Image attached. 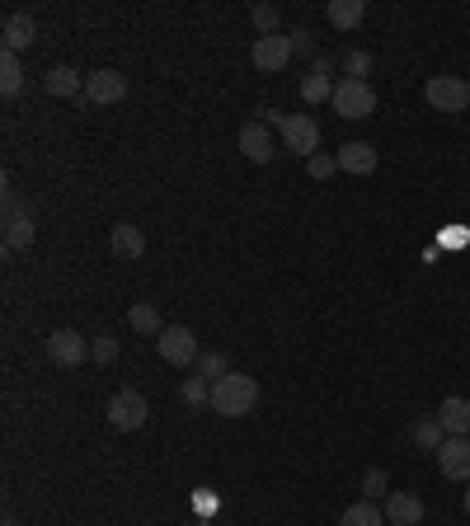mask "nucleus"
Returning <instances> with one entry per match:
<instances>
[{"mask_svg":"<svg viewBox=\"0 0 470 526\" xmlns=\"http://www.w3.org/2000/svg\"><path fill=\"white\" fill-rule=\"evenodd\" d=\"M127 325L137 329V334H160V329H165V320H160V310L151 306V301H137V306L127 310Z\"/></svg>","mask_w":470,"mask_h":526,"instance_id":"nucleus-24","label":"nucleus"},{"mask_svg":"<svg viewBox=\"0 0 470 526\" xmlns=\"http://www.w3.org/2000/svg\"><path fill=\"white\" fill-rule=\"evenodd\" d=\"M287 38H292V52H297V57H311V62H315V38H311V29H292Z\"/></svg>","mask_w":470,"mask_h":526,"instance_id":"nucleus-32","label":"nucleus"},{"mask_svg":"<svg viewBox=\"0 0 470 526\" xmlns=\"http://www.w3.org/2000/svg\"><path fill=\"white\" fill-rule=\"evenodd\" d=\"M306 170H311V179H334V174H339V155L315 151L311 160H306Z\"/></svg>","mask_w":470,"mask_h":526,"instance_id":"nucleus-29","label":"nucleus"},{"mask_svg":"<svg viewBox=\"0 0 470 526\" xmlns=\"http://www.w3.org/2000/svg\"><path fill=\"white\" fill-rule=\"evenodd\" d=\"M38 226H33V212L15 207V212H5V249H29Z\"/></svg>","mask_w":470,"mask_h":526,"instance_id":"nucleus-17","label":"nucleus"},{"mask_svg":"<svg viewBox=\"0 0 470 526\" xmlns=\"http://www.w3.org/2000/svg\"><path fill=\"white\" fill-rule=\"evenodd\" d=\"M0 43H5V52H29L33 43H38V24H33V15H24V10H15V15H5V24H0Z\"/></svg>","mask_w":470,"mask_h":526,"instance_id":"nucleus-11","label":"nucleus"},{"mask_svg":"<svg viewBox=\"0 0 470 526\" xmlns=\"http://www.w3.org/2000/svg\"><path fill=\"white\" fill-rule=\"evenodd\" d=\"M43 85H47V94H52V99H76V94H85V76H80V71H71V66H52Z\"/></svg>","mask_w":470,"mask_h":526,"instance_id":"nucleus-19","label":"nucleus"},{"mask_svg":"<svg viewBox=\"0 0 470 526\" xmlns=\"http://www.w3.org/2000/svg\"><path fill=\"white\" fill-rule=\"evenodd\" d=\"M80 99H85V104H94V109L123 104V99H127V76H123V71L99 66V71H90V76H85V94H80Z\"/></svg>","mask_w":470,"mask_h":526,"instance_id":"nucleus-7","label":"nucleus"},{"mask_svg":"<svg viewBox=\"0 0 470 526\" xmlns=\"http://www.w3.org/2000/svg\"><path fill=\"white\" fill-rule=\"evenodd\" d=\"M438 423L447 437H470V400L466 395H447L438 409Z\"/></svg>","mask_w":470,"mask_h":526,"instance_id":"nucleus-15","label":"nucleus"},{"mask_svg":"<svg viewBox=\"0 0 470 526\" xmlns=\"http://www.w3.org/2000/svg\"><path fill=\"white\" fill-rule=\"evenodd\" d=\"M461 508H466V517H470V484H466V498H461Z\"/></svg>","mask_w":470,"mask_h":526,"instance_id":"nucleus-33","label":"nucleus"},{"mask_svg":"<svg viewBox=\"0 0 470 526\" xmlns=\"http://www.w3.org/2000/svg\"><path fill=\"white\" fill-rule=\"evenodd\" d=\"M19 90H24V66H19L15 52H0V94L15 99Z\"/></svg>","mask_w":470,"mask_h":526,"instance_id":"nucleus-22","label":"nucleus"},{"mask_svg":"<svg viewBox=\"0 0 470 526\" xmlns=\"http://www.w3.org/2000/svg\"><path fill=\"white\" fill-rule=\"evenodd\" d=\"M409 442H414L419 451H433V456H438V451H442V442H447V433H442L438 414H433V418H419V423L409 428Z\"/></svg>","mask_w":470,"mask_h":526,"instance_id":"nucleus-21","label":"nucleus"},{"mask_svg":"<svg viewBox=\"0 0 470 526\" xmlns=\"http://www.w3.org/2000/svg\"><path fill=\"white\" fill-rule=\"evenodd\" d=\"M240 155H245V160H254V165H268V160L278 155V151H273V132H268L264 118L240 127Z\"/></svg>","mask_w":470,"mask_h":526,"instance_id":"nucleus-12","label":"nucleus"},{"mask_svg":"<svg viewBox=\"0 0 470 526\" xmlns=\"http://www.w3.org/2000/svg\"><path fill=\"white\" fill-rule=\"evenodd\" d=\"M254 404H259V381L245 372L221 376L217 386H212V409L221 418H245V414H254Z\"/></svg>","mask_w":470,"mask_h":526,"instance_id":"nucleus-1","label":"nucleus"},{"mask_svg":"<svg viewBox=\"0 0 470 526\" xmlns=\"http://www.w3.org/2000/svg\"><path fill=\"white\" fill-rule=\"evenodd\" d=\"M250 15H254V29H259V38H264V33H282L278 29V5H254Z\"/></svg>","mask_w":470,"mask_h":526,"instance_id":"nucleus-30","label":"nucleus"},{"mask_svg":"<svg viewBox=\"0 0 470 526\" xmlns=\"http://www.w3.org/2000/svg\"><path fill=\"white\" fill-rule=\"evenodd\" d=\"M0 526H19V522H15V517H5V522H0Z\"/></svg>","mask_w":470,"mask_h":526,"instance_id":"nucleus-34","label":"nucleus"},{"mask_svg":"<svg viewBox=\"0 0 470 526\" xmlns=\"http://www.w3.org/2000/svg\"><path fill=\"white\" fill-rule=\"evenodd\" d=\"M381 512H386V522L391 526H423V498L405 494V489H395Z\"/></svg>","mask_w":470,"mask_h":526,"instance_id":"nucleus-14","label":"nucleus"},{"mask_svg":"<svg viewBox=\"0 0 470 526\" xmlns=\"http://www.w3.org/2000/svg\"><path fill=\"white\" fill-rule=\"evenodd\" d=\"M334 113H339V118H353V123H358V118H372L376 113V90H372V80H339V85H334Z\"/></svg>","mask_w":470,"mask_h":526,"instance_id":"nucleus-4","label":"nucleus"},{"mask_svg":"<svg viewBox=\"0 0 470 526\" xmlns=\"http://www.w3.org/2000/svg\"><path fill=\"white\" fill-rule=\"evenodd\" d=\"M339 170L367 179V174L376 170V146H367V141H348L344 151H339Z\"/></svg>","mask_w":470,"mask_h":526,"instance_id":"nucleus-18","label":"nucleus"},{"mask_svg":"<svg viewBox=\"0 0 470 526\" xmlns=\"http://www.w3.org/2000/svg\"><path fill=\"white\" fill-rule=\"evenodd\" d=\"M104 418H109L118 433H141L146 418H151V404H146L141 390H118V395L104 404Z\"/></svg>","mask_w":470,"mask_h":526,"instance_id":"nucleus-2","label":"nucleus"},{"mask_svg":"<svg viewBox=\"0 0 470 526\" xmlns=\"http://www.w3.org/2000/svg\"><path fill=\"white\" fill-rule=\"evenodd\" d=\"M362 498H391V489H386V470H367L362 475Z\"/></svg>","mask_w":470,"mask_h":526,"instance_id":"nucleus-31","label":"nucleus"},{"mask_svg":"<svg viewBox=\"0 0 470 526\" xmlns=\"http://www.w3.org/2000/svg\"><path fill=\"white\" fill-rule=\"evenodd\" d=\"M339 526H386V512L376 508L372 498H362V503H353V508H344V517H339Z\"/></svg>","mask_w":470,"mask_h":526,"instance_id":"nucleus-23","label":"nucleus"},{"mask_svg":"<svg viewBox=\"0 0 470 526\" xmlns=\"http://www.w3.org/2000/svg\"><path fill=\"white\" fill-rule=\"evenodd\" d=\"M334 62L329 57H315L311 71H306V80H301V99L306 104H325V99H334Z\"/></svg>","mask_w":470,"mask_h":526,"instance_id":"nucleus-13","label":"nucleus"},{"mask_svg":"<svg viewBox=\"0 0 470 526\" xmlns=\"http://www.w3.org/2000/svg\"><path fill=\"white\" fill-rule=\"evenodd\" d=\"M184 404H188V409H203V404H212V381H203V376H188V381H184Z\"/></svg>","mask_w":470,"mask_h":526,"instance_id":"nucleus-26","label":"nucleus"},{"mask_svg":"<svg viewBox=\"0 0 470 526\" xmlns=\"http://www.w3.org/2000/svg\"><path fill=\"white\" fill-rule=\"evenodd\" d=\"M372 52H362V47H353V52H348L344 57V71H348V80H367L372 76Z\"/></svg>","mask_w":470,"mask_h":526,"instance_id":"nucleus-27","label":"nucleus"},{"mask_svg":"<svg viewBox=\"0 0 470 526\" xmlns=\"http://www.w3.org/2000/svg\"><path fill=\"white\" fill-rule=\"evenodd\" d=\"M423 99L438 113H466L470 109V80L461 76H433L423 85Z\"/></svg>","mask_w":470,"mask_h":526,"instance_id":"nucleus-5","label":"nucleus"},{"mask_svg":"<svg viewBox=\"0 0 470 526\" xmlns=\"http://www.w3.org/2000/svg\"><path fill=\"white\" fill-rule=\"evenodd\" d=\"M47 357L71 372V367H80V362L90 357V339L76 334V329H52V334H47Z\"/></svg>","mask_w":470,"mask_h":526,"instance_id":"nucleus-9","label":"nucleus"},{"mask_svg":"<svg viewBox=\"0 0 470 526\" xmlns=\"http://www.w3.org/2000/svg\"><path fill=\"white\" fill-rule=\"evenodd\" d=\"M325 19L334 24V29H358L362 19H367V0H329V10H325Z\"/></svg>","mask_w":470,"mask_h":526,"instance_id":"nucleus-20","label":"nucleus"},{"mask_svg":"<svg viewBox=\"0 0 470 526\" xmlns=\"http://www.w3.org/2000/svg\"><path fill=\"white\" fill-rule=\"evenodd\" d=\"M438 470H442V480L470 484V437H447V442H442Z\"/></svg>","mask_w":470,"mask_h":526,"instance_id":"nucleus-10","label":"nucleus"},{"mask_svg":"<svg viewBox=\"0 0 470 526\" xmlns=\"http://www.w3.org/2000/svg\"><path fill=\"white\" fill-rule=\"evenodd\" d=\"M198 376H203V381H212V386H217L221 376H231V362H226V353H217V348H212V353L198 357Z\"/></svg>","mask_w":470,"mask_h":526,"instance_id":"nucleus-25","label":"nucleus"},{"mask_svg":"<svg viewBox=\"0 0 470 526\" xmlns=\"http://www.w3.org/2000/svg\"><path fill=\"white\" fill-rule=\"evenodd\" d=\"M250 57H254V71H264V76H278V71H287L292 66V38L287 33H264V38H254L250 47Z\"/></svg>","mask_w":470,"mask_h":526,"instance_id":"nucleus-6","label":"nucleus"},{"mask_svg":"<svg viewBox=\"0 0 470 526\" xmlns=\"http://www.w3.org/2000/svg\"><path fill=\"white\" fill-rule=\"evenodd\" d=\"M90 357L99 362V367L118 362V339H113V334H94V339H90Z\"/></svg>","mask_w":470,"mask_h":526,"instance_id":"nucleus-28","label":"nucleus"},{"mask_svg":"<svg viewBox=\"0 0 470 526\" xmlns=\"http://www.w3.org/2000/svg\"><path fill=\"white\" fill-rule=\"evenodd\" d=\"M282 146L292 155H306L311 160L320 151V123H315L311 113H292L287 123H282Z\"/></svg>","mask_w":470,"mask_h":526,"instance_id":"nucleus-8","label":"nucleus"},{"mask_svg":"<svg viewBox=\"0 0 470 526\" xmlns=\"http://www.w3.org/2000/svg\"><path fill=\"white\" fill-rule=\"evenodd\" d=\"M109 249H113V259H141L146 254V231L132 226V221H118L109 235Z\"/></svg>","mask_w":470,"mask_h":526,"instance_id":"nucleus-16","label":"nucleus"},{"mask_svg":"<svg viewBox=\"0 0 470 526\" xmlns=\"http://www.w3.org/2000/svg\"><path fill=\"white\" fill-rule=\"evenodd\" d=\"M156 348H160V357H165L170 367H198V357H203L198 334H193L188 325H165L156 334Z\"/></svg>","mask_w":470,"mask_h":526,"instance_id":"nucleus-3","label":"nucleus"}]
</instances>
